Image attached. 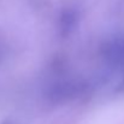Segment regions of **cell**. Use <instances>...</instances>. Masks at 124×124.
<instances>
[{"label":"cell","instance_id":"1","mask_svg":"<svg viewBox=\"0 0 124 124\" xmlns=\"http://www.w3.org/2000/svg\"><path fill=\"white\" fill-rule=\"evenodd\" d=\"M77 89H78L77 84L72 81H63V82L55 83L51 88L49 98H51V100L62 101V100L72 98L76 94Z\"/></svg>","mask_w":124,"mask_h":124},{"label":"cell","instance_id":"2","mask_svg":"<svg viewBox=\"0 0 124 124\" xmlns=\"http://www.w3.org/2000/svg\"><path fill=\"white\" fill-rule=\"evenodd\" d=\"M78 22V17H77V11L72 10V8H66L65 11L62 12V17L59 19V29H60V34H63L64 36L71 34Z\"/></svg>","mask_w":124,"mask_h":124}]
</instances>
